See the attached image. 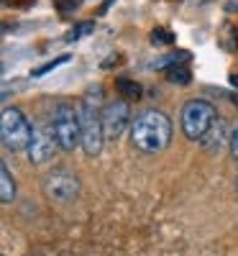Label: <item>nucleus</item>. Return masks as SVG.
<instances>
[{
    "mask_svg": "<svg viewBox=\"0 0 238 256\" xmlns=\"http://www.w3.org/2000/svg\"><path fill=\"white\" fill-rule=\"evenodd\" d=\"M131 141L138 152L156 154L164 152L172 141V120L162 110H144L131 123Z\"/></svg>",
    "mask_w": 238,
    "mask_h": 256,
    "instance_id": "f257e3e1",
    "label": "nucleus"
},
{
    "mask_svg": "<svg viewBox=\"0 0 238 256\" xmlns=\"http://www.w3.org/2000/svg\"><path fill=\"white\" fill-rule=\"evenodd\" d=\"M80 123H82V152L88 156H98L105 144L102 131V88L95 84L84 92L80 102Z\"/></svg>",
    "mask_w": 238,
    "mask_h": 256,
    "instance_id": "f03ea898",
    "label": "nucleus"
},
{
    "mask_svg": "<svg viewBox=\"0 0 238 256\" xmlns=\"http://www.w3.org/2000/svg\"><path fill=\"white\" fill-rule=\"evenodd\" d=\"M52 136L62 152H74L82 146V123H80V110L70 102H56L52 113Z\"/></svg>",
    "mask_w": 238,
    "mask_h": 256,
    "instance_id": "7ed1b4c3",
    "label": "nucleus"
},
{
    "mask_svg": "<svg viewBox=\"0 0 238 256\" xmlns=\"http://www.w3.org/2000/svg\"><path fill=\"white\" fill-rule=\"evenodd\" d=\"M215 123V108L208 100H190L182 108V131L190 141H202Z\"/></svg>",
    "mask_w": 238,
    "mask_h": 256,
    "instance_id": "20e7f679",
    "label": "nucleus"
},
{
    "mask_svg": "<svg viewBox=\"0 0 238 256\" xmlns=\"http://www.w3.org/2000/svg\"><path fill=\"white\" fill-rule=\"evenodd\" d=\"M0 134H3L6 148H10V152H20V148L28 146L34 126L28 123V118L18 108H6L3 118H0Z\"/></svg>",
    "mask_w": 238,
    "mask_h": 256,
    "instance_id": "39448f33",
    "label": "nucleus"
},
{
    "mask_svg": "<svg viewBox=\"0 0 238 256\" xmlns=\"http://www.w3.org/2000/svg\"><path fill=\"white\" fill-rule=\"evenodd\" d=\"M44 192L46 198L54 202H72L80 195V177L72 172V169H54L44 177Z\"/></svg>",
    "mask_w": 238,
    "mask_h": 256,
    "instance_id": "423d86ee",
    "label": "nucleus"
},
{
    "mask_svg": "<svg viewBox=\"0 0 238 256\" xmlns=\"http://www.w3.org/2000/svg\"><path fill=\"white\" fill-rule=\"evenodd\" d=\"M131 123V108L126 100H110L102 105V131L105 138H118Z\"/></svg>",
    "mask_w": 238,
    "mask_h": 256,
    "instance_id": "0eeeda50",
    "label": "nucleus"
},
{
    "mask_svg": "<svg viewBox=\"0 0 238 256\" xmlns=\"http://www.w3.org/2000/svg\"><path fill=\"white\" fill-rule=\"evenodd\" d=\"M54 148H59L56 141H54V136L46 134V131H41V128H34L31 141H28V146H26L28 162H31V164H46V162L54 156Z\"/></svg>",
    "mask_w": 238,
    "mask_h": 256,
    "instance_id": "6e6552de",
    "label": "nucleus"
},
{
    "mask_svg": "<svg viewBox=\"0 0 238 256\" xmlns=\"http://www.w3.org/2000/svg\"><path fill=\"white\" fill-rule=\"evenodd\" d=\"M226 141H230V136L226 138V123H223V120H215V123H212V128L202 136V141H200V144L208 148V152H212V154H215V152H220V146H223Z\"/></svg>",
    "mask_w": 238,
    "mask_h": 256,
    "instance_id": "1a4fd4ad",
    "label": "nucleus"
},
{
    "mask_svg": "<svg viewBox=\"0 0 238 256\" xmlns=\"http://www.w3.org/2000/svg\"><path fill=\"white\" fill-rule=\"evenodd\" d=\"M0 200H3L6 205L16 200V182H13V174L8 172L6 164L0 166Z\"/></svg>",
    "mask_w": 238,
    "mask_h": 256,
    "instance_id": "9d476101",
    "label": "nucleus"
},
{
    "mask_svg": "<svg viewBox=\"0 0 238 256\" xmlns=\"http://www.w3.org/2000/svg\"><path fill=\"white\" fill-rule=\"evenodd\" d=\"M116 90L120 92V98H128V100H138L141 98V84L131 77H118L116 80Z\"/></svg>",
    "mask_w": 238,
    "mask_h": 256,
    "instance_id": "9b49d317",
    "label": "nucleus"
},
{
    "mask_svg": "<svg viewBox=\"0 0 238 256\" xmlns=\"http://www.w3.org/2000/svg\"><path fill=\"white\" fill-rule=\"evenodd\" d=\"M166 80L174 82V84H187L190 82V70L184 67V62L182 64H174V67H169L166 70Z\"/></svg>",
    "mask_w": 238,
    "mask_h": 256,
    "instance_id": "f8f14e48",
    "label": "nucleus"
},
{
    "mask_svg": "<svg viewBox=\"0 0 238 256\" xmlns=\"http://www.w3.org/2000/svg\"><path fill=\"white\" fill-rule=\"evenodd\" d=\"M187 59H190V54H187V52L166 54V59H159V62H154V67H174V64H182V62H187Z\"/></svg>",
    "mask_w": 238,
    "mask_h": 256,
    "instance_id": "ddd939ff",
    "label": "nucleus"
},
{
    "mask_svg": "<svg viewBox=\"0 0 238 256\" xmlns=\"http://www.w3.org/2000/svg\"><path fill=\"white\" fill-rule=\"evenodd\" d=\"M70 62V56L64 54V56H59V59H54V62H46V64H41L38 70H34V77H44L46 72H52V70H56L59 64H67Z\"/></svg>",
    "mask_w": 238,
    "mask_h": 256,
    "instance_id": "4468645a",
    "label": "nucleus"
},
{
    "mask_svg": "<svg viewBox=\"0 0 238 256\" xmlns=\"http://www.w3.org/2000/svg\"><path fill=\"white\" fill-rule=\"evenodd\" d=\"M92 28H95V24H90V20H88V24H77V26L67 34V41H77V38H82L84 34H92Z\"/></svg>",
    "mask_w": 238,
    "mask_h": 256,
    "instance_id": "2eb2a0df",
    "label": "nucleus"
},
{
    "mask_svg": "<svg viewBox=\"0 0 238 256\" xmlns=\"http://www.w3.org/2000/svg\"><path fill=\"white\" fill-rule=\"evenodd\" d=\"M151 41H154V44H172L174 36H172V31H166V28H154L151 31Z\"/></svg>",
    "mask_w": 238,
    "mask_h": 256,
    "instance_id": "dca6fc26",
    "label": "nucleus"
},
{
    "mask_svg": "<svg viewBox=\"0 0 238 256\" xmlns=\"http://www.w3.org/2000/svg\"><path fill=\"white\" fill-rule=\"evenodd\" d=\"M228 148H230V156L238 162V126L230 131V141H228Z\"/></svg>",
    "mask_w": 238,
    "mask_h": 256,
    "instance_id": "f3484780",
    "label": "nucleus"
},
{
    "mask_svg": "<svg viewBox=\"0 0 238 256\" xmlns=\"http://www.w3.org/2000/svg\"><path fill=\"white\" fill-rule=\"evenodd\" d=\"M80 3H82V0H56V8H59L62 13H70V10H74Z\"/></svg>",
    "mask_w": 238,
    "mask_h": 256,
    "instance_id": "a211bd4d",
    "label": "nucleus"
},
{
    "mask_svg": "<svg viewBox=\"0 0 238 256\" xmlns=\"http://www.w3.org/2000/svg\"><path fill=\"white\" fill-rule=\"evenodd\" d=\"M230 84H233V88L238 90V74H233V77H230Z\"/></svg>",
    "mask_w": 238,
    "mask_h": 256,
    "instance_id": "6ab92c4d",
    "label": "nucleus"
},
{
    "mask_svg": "<svg viewBox=\"0 0 238 256\" xmlns=\"http://www.w3.org/2000/svg\"><path fill=\"white\" fill-rule=\"evenodd\" d=\"M236 190H238V180H236Z\"/></svg>",
    "mask_w": 238,
    "mask_h": 256,
    "instance_id": "aec40b11",
    "label": "nucleus"
}]
</instances>
